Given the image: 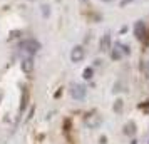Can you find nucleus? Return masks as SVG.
I'll list each match as a JSON object with an SVG mask.
<instances>
[{"label": "nucleus", "mask_w": 149, "mask_h": 144, "mask_svg": "<svg viewBox=\"0 0 149 144\" xmlns=\"http://www.w3.org/2000/svg\"><path fill=\"white\" fill-rule=\"evenodd\" d=\"M40 49V44L34 39H29V40H24L19 45V50H17V55H22V57H34Z\"/></svg>", "instance_id": "obj_1"}, {"label": "nucleus", "mask_w": 149, "mask_h": 144, "mask_svg": "<svg viewBox=\"0 0 149 144\" xmlns=\"http://www.w3.org/2000/svg\"><path fill=\"white\" fill-rule=\"evenodd\" d=\"M69 92H70V96L74 97V99H77V101L84 99V97H86V94H87V90H86V87H84L82 84H70V89H69Z\"/></svg>", "instance_id": "obj_2"}, {"label": "nucleus", "mask_w": 149, "mask_h": 144, "mask_svg": "<svg viewBox=\"0 0 149 144\" xmlns=\"http://www.w3.org/2000/svg\"><path fill=\"white\" fill-rule=\"evenodd\" d=\"M134 35H136V39L144 40V35H146V24H144L142 20L136 22V25H134Z\"/></svg>", "instance_id": "obj_3"}, {"label": "nucleus", "mask_w": 149, "mask_h": 144, "mask_svg": "<svg viewBox=\"0 0 149 144\" xmlns=\"http://www.w3.org/2000/svg\"><path fill=\"white\" fill-rule=\"evenodd\" d=\"M122 49H124V45H121L119 42L114 44V47L111 49V59H112V61H119V59H122V54H126Z\"/></svg>", "instance_id": "obj_4"}, {"label": "nucleus", "mask_w": 149, "mask_h": 144, "mask_svg": "<svg viewBox=\"0 0 149 144\" xmlns=\"http://www.w3.org/2000/svg\"><path fill=\"white\" fill-rule=\"evenodd\" d=\"M84 59V49L81 45H75L72 50H70V61L72 62H81Z\"/></svg>", "instance_id": "obj_5"}, {"label": "nucleus", "mask_w": 149, "mask_h": 144, "mask_svg": "<svg viewBox=\"0 0 149 144\" xmlns=\"http://www.w3.org/2000/svg\"><path fill=\"white\" fill-rule=\"evenodd\" d=\"M101 122H102V119L97 114H91L86 119V124H87V127H91V129H95L97 126H101Z\"/></svg>", "instance_id": "obj_6"}, {"label": "nucleus", "mask_w": 149, "mask_h": 144, "mask_svg": "<svg viewBox=\"0 0 149 144\" xmlns=\"http://www.w3.org/2000/svg\"><path fill=\"white\" fill-rule=\"evenodd\" d=\"M32 69H34V59H32V57H24V59H22V70H24L25 74H30Z\"/></svg>", "instance_id": "obj_7"}, {"label": "nucleus", "mask_w": 149, "mask_h": 144, "mask_svg": "<svg viewBox=\"0 0 149 144\" xmlns=\"http://www.w3.org/2000/svg\"><path fill=\"white\" fill-rule=\"evenodd\" d=\"M109 47H111V35L104 34L101 39V52H107Z\"/></svg>", "instance_id": "obj_8"}, {"label": "nucleus", "mask_w": 149, "mask_h": 144, "mask_svg": "<svg viewBox=\"0 0 149 144\" xmlns=\"http://www.w3.org/2000/svg\"><path fill=\"white\" fill-rule=\"evenodd\" d=\"M136 132V124L131 121V122L126 124V127H124V134H127V136H132Z\"/></svg>", "instance_id": "obj_9"}, {"label": "nucleus", "mask_w": 149, "mask_h": 144, "mask_svg": "<svg viewBox=\"0 0 149 144\" xmlns=\"http://www.w3.org/2000/svg\"><path fill=\"white\" fill-rule=\"evenodd\" d=\"M25 107H27V90L24 89L22 90V104H20V114L25 111Z\"/></svg>", "instance_id": "obj_10"}, {"label": "nucleus", "mask_w": 149, "mask_h": 144, "mask_svg": "<svg viewBox=\"0 0 149 144\" xmlns=\"http://www.w3.org/2000/svg\"><path fill=\"white\" fill-rule=\"evenodd\" d=\"M92 76H94V70H92V67H87L86 70H84V79H92Z\"/></svg>", "instance_id": "obj_11"}, {"label": "nucleus", "mask_w": 149, "mask_h": 144, "mask_svg": "<svg viewBox=\"0 0 149 144\" xmlns=\"http://www.w3.org/2000/svg\"><path fill=\"white\" fill-rule=\"evenodd\" d=\"M114 111H116V112H121V111H122V101H121V99H117V101H116Z\"/></svg>", "instance_id": "obj_12"}, {"label": "nucleus", "mask_w": 149, "mask_h": 144, "mask_svg": "<svg viewBox=\"0 0 149 144\" xmlns=\"http://www.w3.org/2000/svg\"><path fill=\"white\" fill-rule=\"evenodd\" d=\"M44 15H45V17H49V5H44Z\"/></svg>", "instance_id": "obj_13"}, {"label": "nucleus", "mask_w": 149, "mask_h": 144, "mask_svg": "<svg viewBox=\"0 0 149 144\" xmlns=\"http://www.w3.org/2000/svg\"><path fill=\"white\" fill-rule=\"evenodd\" d=\"M146 77H148V79H149V62H148V64H146Z\"/></svg>", "instance_id": "obj_14"}, {"label": "nucleus", "mask_w": 149, "mask_h": 144, "mask_svg": "<svg viewBox=\"0 0 149 144\" xmlns=\"http://www.w3.org/2000/svg\"><path fill=\"white\" fill-rule=\"evenodd\" d=\"M129 2H131V0H122V2H121V5H127Z\"/></svg>", "instance_id": "obj_15"}]
</instances>
